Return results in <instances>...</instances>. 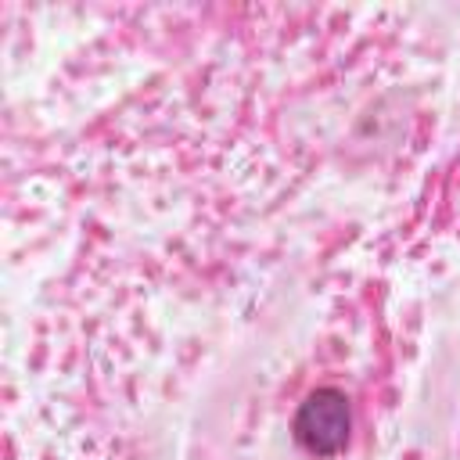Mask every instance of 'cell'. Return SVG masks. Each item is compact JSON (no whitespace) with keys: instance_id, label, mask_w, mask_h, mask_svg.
<instances>
[{"instance_id":"obj_1","label":"cell","mask_w":460,"mask_h":460,"mask_svg":"<svg viewBox=\"0 0 460 460\" xmlns=\"http://www.w3.org/2000/svg\"><path fill=\"white\" fill-rule=\"evenodd\" d=\"M291 435L309 456L341 453L352 438V402H349V395L334 385L313 388L295 410Z\"/></svg>"}]
</instances>
